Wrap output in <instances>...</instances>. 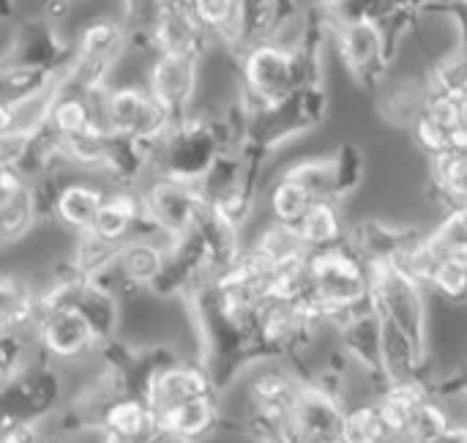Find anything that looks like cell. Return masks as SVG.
I'll return each instance as SVG.
<instances>
[{
	"label": "cell",
	"mask_w": 467,
	"mask_h": 443,
	"mask_svg": "<svg viewBox=\"0 0 467 443\" xmlns=\"http://www.w3.org/2000/svg\"><path fill=\"white\" fill-rule=\"evenodd\" d=\"M101 115L112 134L134 140L150 153L164 142L178 121L148 93L145 85H109Z\"/></svg>",
	"instance_id": "3957f363"
},
{
	"label": "cell",
	"mask_w": 467,
	"mask_h": 443,
	"mask_svg": "<svg viewBox=\"0 0 467 443\" xmlns=\"http://www.w3.org/2000/svg\"><path fill=\"white\" fill-rule=\"evenodd\" d=\"M454 425H457V419L430 395L421 403V408H419V414L413 419V427L408 433V443H438L446 433L454 430Z\"/></svg>",
	"instance_id": "d6986e66"
},
{
	"label": "cell",
	"mask_w": 467,
	"mask_h": 443,
	"mask_svg": "<svg viewBox=\"0 0 467 443\" xmlns=\"http://www.w3.org/2000/svg\"><path fill=\"white\" fill-rule=\"evenodd\" d=\"M317 200L309 195V189H304L298 181L279 175L271 186H268V211L274 222L282 225H293L298 227L301 219L306 216V211L315 206Z\"/></svg>",
	"instance_id": "e0dca14e"
},
{
	"label": "cell",
	"mask_w": 467,
	"mask_h": 443,
	"mask_svg": "<svg viewBox=\"0 0 467 443\" xmlns=\"http://www.w3.org/2000/svg\"><path fill=\"white\" fill-rule=\"evenodd\" d=\"M38 443H57V441H52V438H47V436H44V438H41Z\"/></svg>",
	"instance_id": "7402d4cb"
},
{
	"label": "cell",
	"mask_w": 467,
	"mask_h": 443,
	"mask_svg": "<svg viewBox=\"0 0 467 443\" xmlns=\"http://www.w3.org/2000/svg\"><path fill=\"white\" fill-rule=\"evenodd\" d=\"M380 5H361V14H328V30L345 69L361 82L375 85L391 58V19H380Z\"/></svg>",
	"instance_id": "6da1fadb"
},
{
	"label": "cell",
	"mask_w": 467,
	"mask_h": 443,
	"mask_svg": "<svg viewBox=\"0 0 467 443\" xmlns=\"http://www.w3.org/2000/svg\"><path fill=\"white\" fill-rule=\"evenodd\" d=\"M430 397L427 386L419 384H400V386H386L375 403L380 408V417L386 422V427L391 430L394 441H408V433L413 427V419L421 408V403Z\"/></svg>",
	"instance_id": "9a60e30c"
},
{
	"label": "cell",
	"mask_w": 467,
	"mask_h": 443,
	"mask_svg": "<svg viewBox=\"0 0 467 443\" xmlns=\"http://www.w3.org/2000/svg\"><path fill=\"white\" fill-rule=\"evenodd\" d=\"M74 307L85 315V321L93 326L96 337L101 340V345L115 340V329H118V301L112 288L101 285V282H85L74 299Z\"/></svg>",
	"instance_id": "2e32d148"
},
{
	"label": "cell",
	"mask_w": 467,
	"mask_h": 443,
	"mask_svg": "<svg viewBox=\"0 0 467 443\" xmlns=\"http://www.w3.org/2000/svg\"><path fill=\"white\" fill-rule=\"evenodd\" d=\"M394 436L386 427L380 408L375 400L353 403L345 417V430H342V443H391Z\"/></svg>",
	"instance_id": "ac0fdd59"
},
{
	"label": "cell",
	"mask_w": 467,
	"mask_h": 443,
	"mask_svg": "<svg viewBox=\"0 0 467 443\" xmlns=\"http://www.w3.org/2000/svg\"><path fill=\"white\" fill-rule=\"evenodd\" d=\"M462 395L467 397V378H465V384H462Z\"/></svg>",
	"instance_id": "603a6c76"
},
{
	"label": "cell",
	"mask_w": 467,
	"mask_h": 443,
	"mask_svg": "<svg viewBox=\"0 0 467 443\" xmlns=\"http://www.w3.org/2000/svg\"><path fill=\"white\" fill-rule=\"evenodd\" d=\"M298 233L309 252L334 249L350 241V230L337 200H317L301 219Z\"/></svg>",
	"instance_id": "5bb4252c"
},
{
	"label": "cell",
	"mask_w": 467,
	"mask_h": 443,
	"mask_svg": "<svg viewBox=\"0 0 467 443\" xmlns=\"http://www.w3.org/2000/svg\"><path fill=\"white\" fill-rule=\"evenodd\" d=\"M345 417L348 403L342 397L317 381H306L290 417V438L296 443H342Z\"/></svg>",
	"instance_id": "8992f818"
},
{
	"label": "cell",
	"mask_w": 467,
	"mask_h": 443,
	"mask_svg": "<svg viewBox=\"0 0 467 443\" xmlns=\"http://www.w3.org/2000/svg\"><path fill=\"white\" fill-rule=\"evenodd\" d=\"M101 348L93 326L74 304L44 315L38 326V351L52 364H82L85 359H96Z\"/></svg>",
	"instance_id": "5b68a950"
},
{
	"label": "cell",
	"mask_w": 467,
	"mask_h": 443,
	"mask_svg": "<svg viewBox=\"0 0 467 443\" xmlns=\"http://www.w3.org/2000/svg\"><path fill=\"white\" fill-rule=\"evenodd\" d=\"M369 271H372V310L380 318L394 321L427 353V337H430L427 293L430 290L389 260L369 263Z\"/></svg>",
	"instance_id": "7a4b0ae2"
},
{
	"label": "cell",
	"mask_w": 467,
	"mask_h": 443,
	"mask_svg": "<svg viewBox=\"0 0 467 443\" xmlns=\"http://www.w3.org/2000/svg\"><path fill=\"white\" fill-rule=\"evenodd\" d=\"M107 195L109 189L96 181H66L55 192L49 214L60 222V227L71 230L74 236L90 233L107 203Z\"/></svg>",
	"instance_id": "30bf717a"
},
{
	"label": "cell",
	"mask_w": 467,
	"mask_h": 443,
	"mask_svg": "<svg viewBox=\"0 0 467 443\" xmlns=\"http://www.w3.org/2000/svg\"><path fill=\"white\" fill-rule=\"evenodd\" d=\"M140 189H142L148 222L170 244L192 236L197 230V222H200V216H202V211L208 206L200 186L170 181V178H161V175H150V181L142 184Z\"/></svg>",
	"instance_id": "277c9868"
},
{
	"label": "cell",
	"mask_w": 467,
	"mask_h": 443,
	"mask_svg": "<svg viewBox=\"0 0 467 443\" xmlns=\"http://www.w3.org/2000/svg\"><path fill=\"white\" fill-rule=\"evenodd\" d=\"M41 206L36 184L27 181L19 170L0 167V233L3 247L22 241L38 222Z\"/></svg>",
	"instance_id": "ba28073f"
},
{
	"label": "cell",
	"mask_w": 467,
	"mask_h": 443,
	"mask_svg": "<svg viewBox=\"0 0 467 443\" xmlns=\"http://www.w3.org/2000/svg\"><path fill=\"white\" fill-rule=\"evenodd\" d=\"M219 422H222L219 397L192 400V403H183L164 414H156L159 433L181 443H202L208 436H213Z\"/></svg>",
	"instance_id": "7c38bea8"
},
{
	"label": "cell",
	"mask_w": 467,
	"mask_h": 443,
	"mask_svg": "<svg viewBox=\"0 0 467 443\" xmlns=\"http://www.w3.org/2000/svg\"><path fill=\"white\" fill-rule=\"evenodd\" d=\"M96 427L118 443H145L159 433L156 414L140 395H123L112 400L101 411Z\"/></svg>",
	"instance_id": "8fae6325"
},
{
	"label": "cell",
	"mask_w": 467,
	"mask_h": 443,
	"mask_svg": "<svg viewBox=\"0 0 467 443\" xmlns=\"http://www.w3.org/2000/svg\"><path fill=\"white\" fill-rule=\"evenodd\" d=\"M145 443H181V441H175V438H167V436H161V433H156L150 441H145Z\"/></svg>",
	"instance_id": "44dd1931"
},
{
	"label": "cell",
	"mask_w": 467,
	"mask_h": 443,
	"mask_svg": "<svg viewBox=\"0 0 467 443\" xmlns=\"http://www.w3.org/2000/svg\"><path fill=\"white\" fill-rule=\"evenodd\" d=\"M413 134H416V142L421 145V151H424L430 159H438V156H443V153L451 151V134H449L443 126H438L432 118H427V115H421V118L416 121Z\"/></svg>",
	"instance_id": "ffe728a7"
},
{
	"label": "cell",
	"mask_w": 467,
	"mask_h": 443,
	"mask_svg": "<svg viewBox=\"0 0 467 443\" xmlns=\"http://www.w3.org/2000/svg\"><path fill=\"white\" fill-rule=\"evenodd\" d=\"M200 60L202 58L197 55L150 58V66L145 71V88L175 118H183L194 110L200 88Z\"/></svg>",
	"instance_id": "52a82bcc"
},
{
	"label": "cell",
	"mask_w": 467,
	"mask_h": 443,
	"mask_svg": "<svg viewBox=\"0 0 467 443\" xmlns=\"http://www.w3.org/2000/svg\"><path fill=\"white\" fill-rule=\"evenodd\" d=\"M170 241L159 238H134L126 247H120L118 263L109 274H120L126 290H156L159 280L167 271L170 263Z\"/></svg>",
	"instance_id": "9c48e42d"
},
{
	"label": "cell",
	"mask_w": 467,
	"mask_h": 443,
	"mask_svg": "<svg viewBox=\"0 0 467 443\" xmlns=\"http://www.w3.org/2000/svg\"><path fill=\"white\" fill-rule=\"evenodd\" d=\"M246 249H249L257 260H263L274 274L282 271V269L306 263L309 255H312V252L306 249V244L301 241L298 227L282 225V222H274V219H268V222L254 233V238L246 244Z\"/></svg>",
	"instance_id": "4fadbf2b"
}]
</instances>
